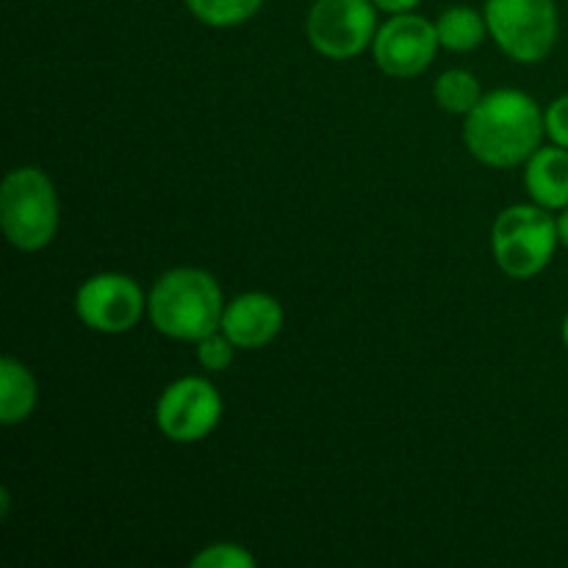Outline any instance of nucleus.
<instances>
[{"label": "nucleus", "mask_w": 568, "mask_h": 568, "mask_svg": "<svg viewBox=\"0 0 568 568\" xmlns=\"http://www.w3.org/2000/svg\"><path fill=\"white\" fill-rule=\"evenodd\" d=\"M547 133L536 100L521 89H497L483 94L466 114L464 139L469 153L488 166L527 164Z\"/></svg>", "instance_id": "f257e3e1"}, {"label": "nucleus", "mask_w": 568, "mask_h": 568, "mask_svg": "<svg viewBox=\"0 0 568 568\" xmlns=\"http://www.w3.org/2000/svg\"><path fill=\"white\" fill-rule=\"evenodd\" d=\"M155 331L181 342H200L222 327V288L205 270L178 266L155 281L148 297Z\"/></svg>", "instance_id": "f03ea898"}, {"label": "nucleus", "mask_w": 568, "mask_h": 568, "mask_svg": "<svg viewBox=\"0 0 568 568\" xmlns=\"http://www.w3.org/2000/svg\"><path fill=\"white\" fill-rule=\"evenodd\" d=\"M0 225L11 247L37 253L59 231V197L53 181L37 166H20L6 175L0 189Z\"/></svg>", "instance_id": "7ed1b4c3"}, {"label": "nucleus", "mask_w": 568, "mask_h": 568, "mask_svg": "<svg viewBox=\"0 0 568 568\" xmlns=\"http://www.w3.org/2000/svg\"><path fill=\"white\" fill-rule=\"evenodd\" d=\"M558 244V220L538 203L510 205L494 222V258L499 270L516 281H527L547 270Z\"/></svg>", "instance_id": "20e7f679"}, {"label": "nucleus", "mask_w": 568, "mask_h": 568, "mask_svg": "<svg viewBox=\"0 0 568 568\" xmlns=\"http://www.w3.org/2000/svg\"><path fill=\"white\" fill-rule=\"evenodd\" d=\"M488 33L494 42L521 64H538L558 42L555 0H488Z\"/></svg>", "instance_id": "39448f33"}, {"label": "nucleus", "mask_w": 568, "mask_h": 568, "mask_svg": "<svg viewBox=\"0 0 568 568\" xmlns=\"http://www.w3.org/2000/svg\"><path fill=\"white\" fill-rule=\"evenodd\" d=\"M375 9L372 0H316L305 22L311 48L327 59H353L364 53L375 42Z\"/></svg>", "instance_id": "423d86ee"}, {"label": "nucleus", "mask_w": 568, "mask_h": 568, "mask_svg": "<svg viewBox=\"0 0 568 568\" xmlns=\"http://www.w3.org/2000/svg\"><path fill=\"white\" fill-rule=\"evenodd\" d=\"M222 419V397L205 377H181L161 392L155 422L170 442L197 444Z\"/></svg>", "instance_id": "0eeeda50"}, {"label": "nucleus", "mask_w": 568, "mask_h": 568, "mask_svg": "<svg viewBox=\"0 0 568 568\" xmlns=\"http://www.w3.org/2000/svg\"><path fill=\"white\" fill-rule=\"evenodd\" d=\"M148 300L133 277L120 275V272H103L94 275L78 288L75 294V314L89 331L128 333L142 320Z\"/></svg>", "instance_id": "6e6552de"}, {"label": "nucleus", "mask_w": 568, "mask_h": 568, "mask_svg": "<svg viewBox=\"0 0 568 568\" xmlns=\"http://www.w3.org/2000/svg\"><path fill=\"white\" fill-rule=\"evenodd\" d=\"M436 22L419 14H394L375 33V61L386 75L416 78L433 64L438 50Z\"/></svg>", "instance_id": "1a4fd4ad"}, {"label": "nucleus", "mask_w": 568, "mask_h": 568, "mask_svg": "<svg viewBox=\"0 0 568 568\" xmlns=\"http://www.w3.org/2000/svg\"><path fill=\"white\" fill-rule=\"evenodd\" d=\"M283 327V308L275 297L264 292L239 294L225 305L220 331L236 347L258 349L266 347Z\"/></svg>", "instance_id": "9d476101"}, {"label": "nucleus", "mask_w": 568, "mask_h": 568, "mask_svg": "<svg viewBox=\"0 0 568 568\" xmlns=\"http://www.w3.org/2000/svg\"><path fill=\"white\" fill-rule=\"evenodd\" d=\"M525 186L532 203L549 211H564L568 205V150L560 144L538 148L527 159Z\"/></svg>", "instance_id": "9b49d317"}, {"label": "nucleus", "mask_w": 568, "mask_h": 568, "mask_svg": "<svg viewBox=\"0 0 568 568\" xmlns=\"http://www.w3.org/2000/svg\"><path fill=\"white\" fill-rule=\"evenodd\" d=\"M37 381L20 361L6 355L0 361V422L6 427L20 425L37 408Z\"/></svg>", "instance_id": "f8f14e48"}, {"label": "nucleus", "mask_w": 568, "mask_h": 568, "mask_svg": "<svg viewBox=\"0 0 568 568\" xmlns=\"http://www.w3.org/2000/svg\"><path fill=\"white\" fill-rule=\"evenodd\" d=\"M436 31L438 42L444 48L455 50V53H466V50H475L486 39L488 22L486 14L469 9V6H453L436 20Z\"/></svg>", "instance_id": "ddd939ff"}, {"label": "nucleus", "mask_w": 568, "mask_h": 568, "mask_svg": "<svg viewBox=\"0 0 568 568\" xmlns=\"http://www.w3.org/2000/svg\"><path fill=\"white\" fill-rule=\"evenodd\" d=\"M433 94H436V103L449 114H469L483 98L480 81L466 70H447L438 75Z\"/></svg>", "instance_id": "4468645a"}, {"label": "nucleus", "mask_w": 568, "mask_h": 568, "mask_svg": "<svg viewBox=\"0 0 568 568\" xmlns=\"http://www.w3.org/2000/svg\"><path fill=\"white\" fill-rule=\"evenodd\" d=\"M192 14L211 28H233L258 14L264 0H186Z\"/></svg>", "instance_id": "2eb2a0df"}, {"label": "nucleus", "mask_w": 568, "mask_h": 568, "mask_svg": "<svg viewBox=\"0 0 568 568\" xmlns=\"http://www.w3.org/2000/svg\"><path fill=\"white\" fill-rule=\"evenodd\" d=\"M194 568H255V558L236 544H214L192 558Z\"/></svg>", "instance_id": "dca6fc26"}, {"label": "nucleus", "mask_w": 568, "mask_h": 568, "mask_svg": "<svg viewBox=\"0 0 568 568\" xmlns=\"http://www.w3.org/2000/svg\"><path fill=\"white\" fill-rule=\"evenodd\" d=\"M233 349H236V344L225 333L216 331L197 342V361L203 364V369L225 372L233 364Z\"/></svg>", "instance_id": "f3484780"}, {"label": "nucleus", "mask_w": 568, "mask_h": 568, "mask_svg": "<svg viewBox=\"0 0 568 568\" xmlns=\"http://www.w3.org/2000/svg\"><path fill=\"white\" fill-rule=\"evenodd\" d=\"M544 128H547V136L552 139V144L568 150V94L555 100L547 111H544Z\"/></svg>", "instance_id": "a211bd4d"}, {"label": "nucleus", "mask_w": 568, "mask_h": 568, "mask_svg": "<svg viewBox=\"0 0 568 568\" xmlns=\"http://www.w3.org/2000/svg\"><path fill=\"white\" fill-rule=\"evenodd\" d=\"M372 3L381 11H386V14H408V11H414L422 0H372Z\"/></svg>", "instance_id": "6ab92c4d"}, {"label": "nucleus", "mask_w": 568, "mask_h": 568, "mask_svg": "<svg viewBox=\"0 0 568 568\" xmlns=\"http://www.w3.org/2000/svg\"><path fill=\"white\" fill-rule=\"evenodd\" d=\"M558 236H560V244L568 247V205L560 211V216H558Z\"/></svg>", "instance_id": "aec40b11"}, {"label": "nucleus", "mask_w": 568, "mask_h": 568, "mask_svg": "<svg viewBox=\"0 0 568 568\" xmlns=\"http://www.w3.org/2000/svg\"><path fill=\"white\" fill-rule=\"evenodd\" d=\"M564 344H566V349H568V314H566V320H564Z\"/></svg>", "instance_id": "412c9836"}]
</instances>
